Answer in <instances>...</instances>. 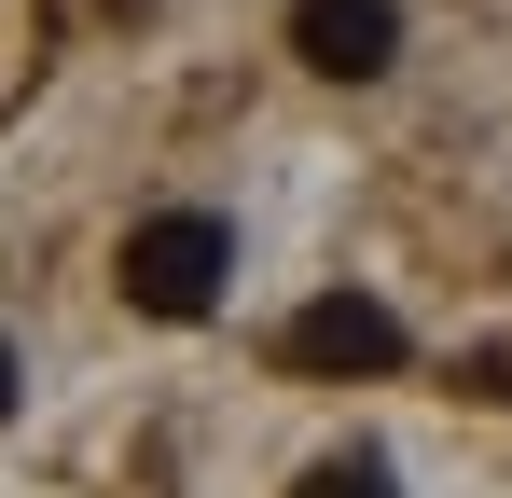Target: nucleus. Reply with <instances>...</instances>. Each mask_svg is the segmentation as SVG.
<instances>
[{
	"label": "nucleus",
	"instance_id": "f03ea898",
	"mask_svg": "<svg viewBox=\"0 0 512 498\" xmlns=\"http://www.w3.org/2000/svg\"><path fill=\"white\" fill-rule=\"evenodd\" d=\"M277 360H291V374H402V360H416V332L388 319L374 291H319L305 319L277 332Z\"/></svg>",
	"mask_w": 512,
	"mask_h": 498
},
{
	"label": "nucleus",
	"instance_id": "7ed1b4c3",
	"mask_svg": "<svg viewBox=\"0 0 512 498\" xmlns=\"http://www.w3.org/2000/svg\"><path fill=\"white\" fill-rule=\"evenodd\" d=\"M291 56L319 83H374L402 56V0H291Z\"/></svg>",
	"mask_w": 512,
	"mask_h": 498
},
{
	"label": "nucleus",
	"instance_id": "20e7f679",
	"mask_svg": "<svg viewBox=\"0 0 512 498\" xmlns=\"http://www.w3.org/2000/svg\"><path fill=\"white\" fill-rule=\"evenodd\" d=\"M291 498H402V471L374 457V443H333V457H305V485Z\"/></svg>",
	"mask_w": 512,
	"mask_h": 498
},
{
	"label": "nucleus",
	"instance_id": "39448f33",
	"mask_svg": "<svg viewBox=\"0 0 512 498\" xmlns=\"http://www.w3.org/2000/svg\"><path fill=\"white\" fill-rule=\"evenodd\" d=\"M14 388H28V374H14V332H0V415H14Z\"/></svg>",
	"mask_w": 512,
	"mask_h": 498
},
{
	"label": "nucleus",
	"instance_id": "f257e3e1",
	"mask_svg": "<svg viewBox=\"0 0 512 498\" xmlns=\"http://www.w3.org/2000/svg\"><path fill=\"white\" fill-rule=\"evenodd\" d=\"M125 305L139 319H208L222 305V277H236V222L222 208H153V222H125Z\"/></svg>",
	"mask_w": 512,
	"mask_h": 498
}]
</instances>
